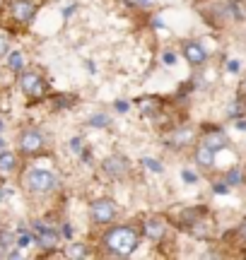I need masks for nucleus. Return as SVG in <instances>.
I'll return each mask as SVG.
<instances>
[{"label":"nucleus","instance_id":"obj_9","mask_svg":"<svg viewBox=\"0 0 246 260\" xmlns=\"http://www.w3.org/2000/svg\"><path fill=\"white\" fill-rule=\"evenodd\" d=\"M37 15V5L32 0H15L12 3V17L17 22H32Z\"/></svg>","mask_w":246,"mask_h":260},{"label":"nucleus","instance_id":"obj_26","mask_svg":"<svg viewBox=\"0 0 246 260\" xmlns=\"http://www.w3.org/2000/svg\"><path fill=\"white\" fill-rule=\"evenodd\" d=\"M241 92L246 94V77H244V82H241Z\"/></svg>","mask_w":246,"mask_h":260},{"label":"nucleus","instance_id":"obj_21","mask_svg":"<svg viewBox=\"0 0 246 260\" xmlns=\"http://www.w3.org/2000/svg\"><path fill=\"white\" fill-rule=\"evenodd\" d=\"M174 60H176V56H174V53H171V51H167V53H164V63L174 65Z\"/></svg>","mask_w":246,"mask_h":260},{"label":"nucleus","instance_id":"obj_8","mask_svg":"<svg viewBox=\"0 0 246 260\" xmlns=\"http://www.w3.org/2000/svg\"><path fill=\"white\" fill-rule=\"evenodd\" d=\"M181 53H183V58H186L191 65H203L208 60V51L200 46L198 41H186V44L181 46Z\"/></svg>","mask_w":246,"mask_h":260},{"label":"nucleus","instance_id":"obj_5","mask_svg":"<svg viewBox=\"0 0 246 260\" xmlns=\"http://www.w3.org/2000/svg\"><path fill=\"white\" fill-rule=\"evenodd\" d=\"M19 149H22V154H39L41 149H44V135H41V130L37 128H27L22 135H19Z\"/></svg>","mask_w":246,"mask_h":260},{"label":"nucleus","instance_id":"obj_27","mask_svg":"<svg viewBox=\"0 0 246 260\" xmlns=\"http://www.w3.org/2000/svg\"><path fill=\"white\" fill-rule=\"evenodd\" d=\"M0 147H3V140H0Z\"/></svg>","mask_w":246,"mask_h":260},{"label":"nucleus","instance_id":"obj_16","mask_svg":"<svg viewBox=\"0 0 246 260\" xmlns=\"http://www.w3.org/2000/svg\"><path fill=\"white\" fill-rule=\"evenodd\" d=\"M10 53V39L0 31V58H5Z\"/></svg>","mask_w":246,"mask_h":260},{"label":"nucleus","instance_id":"obj_29","mask_svg":"<svg viewBox=\"0 0 246 260\" xmlns=\"http://www.w3.org/2000/svg\"><path fill=\"white\" fill-rule=\"evenodd\" d=\"M0 3H3V0H0Z\"/></svg>","mask_w":246,"mask_h":260},{"label":"nucleus","instance_id":"obj_6","mask_svg":"<svg viewBox=\"0 0 246 260\" xmlns=\"http://www.w3.org/2000/svg\"><path fill=\"white\" fill-rule=\"evenodd\" d=\"M102 169H104V174L109 178L118 181V178H126V174H128L131 164H128V159H126V157L114 154V157H106L104 161H102Z\"/></svg>","mask_w":246,"mask_h":260},{"label":"nucleus","instance_id":"obj_11","mask_svg":"<svg viewBox=\"0 0 246 260\" xmlns=\"http://www.w3.org/2000/svg\"><path fill=\"white\" fill-rule=\"evenodd\" d=\"M215 159H218V149L208 147L205 142H200L196 147V164L203 169H212L215 167Z\"/></svg>","mask_w":246,"mask_h":260},{"label":"nucleus","instance_id":"obj_22","mask_svg":"<svg viewBox=\"0 0 246 260\" xmlns=\"http://www.w3.org/2000/svg\"><path fill=\"white\" fill-rule=\"evenodd\" d=\"M116 109H118L121 113H126V109H128V104H126V102H118V104H116Z\"/></svg>","mask_w":246,"mask_h":260},{"label":"nucleus","instance_id":"obj_3","mask_svg":"<svg viewBox=\"0 0 246 260\" xmlns=\"http://www.w3.org/2000/svg\"><path fill=\"white\" fill-rule=\"evenodd\" d=\"M89 217L95 224H111L118 217V205L111 198H97L89 203Z\"/></svg>","mask_w":246,"mask_h":260},{"label":"nucleus","instance_id":"obj_7","mask_svg":"<svg viewBox=\"0 0 246 260\" xmlns=\"http://www.w3.org/2000/svg\"><path fill=\"white\" fill-rule=\"evenodd\" d=\"M34 241L41 246V248H56L58 246V232L53 229V226H48V224H41V222H37L34 224Z\"/></svg>","mask_w":246,"mask_h":260},{"label":"nucleus","instance_id":"obj_20","mask_svg":"<svg viewBox=\"0 0 246 260\" xmlns=\"http://www.w3.org/2000/svg\"><path fill=\"white\" fill-rule=\"evenodd\" d=\"M181 178H183V181H189V183H196V174H193V171H186V169L181 171Z\"/></svg>","mask_w":246,"mask_h":260},{"label":"nucleus","instance_id":"obj_18","mask_svg":"<svg viewBox=\"0 0 246 260\" xmlns=\"http://www.w3.org/2000/svg\"><path fill=\"white\" fill-rule=\"evenodd\" d=\"M142 164L150 169V171H155V174H162V164H160V161H155V159H142Z\"/></svg>","mask_w":246,"mask_h":260},{"label":"nucleus","instance_id":"obj_12","mask_svg":"<svg viewBox=\"0 0 246 260\" xmlns=\"http://www.w3.org/2000/svg\"><path fill=\"white\" fill-rule=\"evenodd\" d=\"M203 142H205V145H208V147H212V149H225L227 147V135H225V133H222V130H208V133H205V135H203Z\"/></svg>","mask_w":246,"mask_h":260},{"label":"nucleus","instance_id":"obj_10","mask_svg":"<svg viewBox=\"0 0 246 260\" xmlns=\"http://www.w3.org/2000/svg\"><path fill=\"white\" fill-rule=\"evenodd\" d=\"M164 234H167V222H164L162 217H150V219L145 222V236H147L150 241H162Z\"/></svg>","mask_w":246,"mask_h":260},{"label":"nucleus","instance_id":"obj_1","mask_svg":"<svg viewBox=\"0 0 246 260\" xmlns=\"http://www.w3.org/2000/svg\"><path fill=\"white\" fill-rule=\"evenodd\" d=\"M140 246V234L133 226H114L104 234V248L111 255H131Z\"/></svg>","mask_w":246,"mask_h":260},{"label":"nucleus","instance_id":"obj_4","mask_svg":"<svg viewBox=\"0 0 246 260\" xmlns=\"http://www.w3.org/2000/svg\"><path fill=\"white\" fill-rule=\"evenodd\" d=\"M19 89L27 94V96H41V94L46 92V84L41 80V75L34 73V70H22L19 75Z\"/></svg>","mask_w":246,"mask_h":260},{"label":"nucleus","instance_id":"obj_17","mask_svg":"<svg viewBox=\"0 0 246 260\" xmlns=\"http://www.w3.org/2000/svg\"><path fill=\"white\" fill-rule=\"evenodd\" d=\"M68 255H70V258H82V255H85V248L77 246V243H73V246L68 248Z\"/></svg>","mask_w":246,"mask_h":260},{"label":"nucleus","instance_id":"obj_24","mask_svg":"<svg viewBox=\"0 0 246 260\" xmlns=\"http://www.w3.org/2000/svg\"><path fill=\"white\" fill-rule=\"evenodd\" d=\"M229 181H232V183H237V181H239V174H237V171H232V174H229Z\"/></svg>","mask_w":246,"mask_h":260},{"label":"nucleus","instance_id":"obj_13","mask_svg":"<svg viewBox=\"0 0 246 260\" xmlns=\"http://www.w3.org/2000/svg\"><path fill=\"white\" fill-rule=\"evenodd\" d=\"M15 169H17V157L8 149H3L0 152V174H12Z\"/></svg>","mask_w":246,"mask_h":260},{"label":"nucleus","instance_id":"obj_15","mask_svg":"<svg viewBox=\"0 0 246 260\" xmlns=\"http://www.w3.org/2000/svg\"><path fill=\"white\" fill-rule=\"evenodd\" d=\"M8 65L15 70V73H22V68H24V60H22V53L19 51H15V53H10L8 58Z\"/></svg>","mask_w":246,"mask_h":260},{"label":"nucleus","instance_id":"obj_2","mask_svg":"<svg viewBox=\"0 0 246 260\" xmlns=\"http://www.w3.org/2000/svg\"><path fill=\"white\" fill-rule=\"evenodd\" d=\"M24 183H27L29 193L46 195L58 188V176L53 171H48V169H32L27 174V178H24Z\"/></svg>","mask_w":246,"mask_h":260},{"label":"nucleus","instance_id":"obj_19","mask_svg":"<svg viewBox=\"0 0 246 260\" xmlns=\"http://www.w3.org/2000/svg\"><path fill=\"white\" fill-rule=\"evenodd\" d=\"M29 243H32V236H29V234H22V236L17 239V243H15V246H17V248H27Z\"/></svg>","mask_w":246,"mask_h":260},{"label":"nucleus","instance_id":"obj_23","mask_svg":"<svg viewBox=\"0 0 246 260\" xmlns=\"http://www.w3.org/2000/svg\"><path fill=\"white\" fill-rule=\"evenodd\" d=\"M92 123H95V125H102V123H106V118L104 116H97V118H92Z\"/></svg>","mask_w":246,"mask_h":260},{"label":"nucleus","instance_id":"obj_14","mask_svg":"<svg viewBox=\"0 0 246 260\" xmlns=\"http://www.w3.org/2000/svg\"><path fill=\"white\" fill-rule=\"evenodd\" d=\"M191 138H193V133H191V128H179L174 130V135L169 138V142L174 145V147H183V145H189Z\"/></svg>","mask_w":246,"mask_h":260},{"label":"nucleus","instance_id":"obj_28","mask_svg":"<svg viewBox=\"0 0 246 260\" xmlns=\"http://www.w3.org/2000/svg\"><path fill=\"white\" fill-rule=\"evenodd\" d=\"M0 128H3V123H0Z\"/></svg>","mask_w":246,"mask_h":260},{"label":"nucleus","instance_id":"obj_25","mask_svg":"<svg viewBox=\"0 0 246 260\" xmlns=\"http://www.w3.org/2000/svg\"><path fill=\"white\" fill-rule=\"evenodd\" d=\"M237 125H239V128H241V130H246V121H239Z\"/></svg>","mask_w":246,"mask_h":260}]
</instances>
